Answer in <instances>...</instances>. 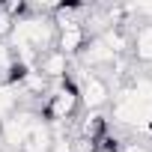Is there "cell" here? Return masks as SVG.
Here are the masks:
<instances>
[{"label":"cell","instance_id":"obj_1","mask_svg":"<svg viewBox=\"0 0 152 152\" xmlns=\"http://www.w3.org/2000/svg\"><path fill=\"white\" fill-rule=\"evenodd\" d=\"M78 110H81V99H78V90H75V84L69 78L51 84L45 102L39 104V116L48 125H66Z\"/></svg>","mask_w":152,"mask_h":152},{"label":"cell","instance_id":"obj_2","mask_svg":"<svg viewBox=\"0 0 152 152\" xmlns=\"http://www.w3.org/2000/svg\"><path fill=\"white\" fill-rule=\"evenodd\" d=\"M36 72L42 75V78H48L51 84H57V81H66V78H69L72 60H69L66 54H60L57 48H51V51L39 54V60H36Z\"/></svg>","mask_w":152,"mask_h":152},{"label":"cell","instance_id":"obj_3","mask_svg":"<svg viewBox=\"0 0 152 152\" xmlns=\"http://www.w3.org/2000/svg\"><path fill=\"white\" fill-rule=\"evenodd\" d=\"M131 60L140 66H152V24H137L131 30Z\"/></svg>","mask_w":152,"mask_h":152},{"label":"cell","instance_id":"obj_4","mask_svg":"<svg viewBox=\"0 0 152 152\" xmlns=\"http://www.w3.org/2000/svg\"><path fill=\"white\" fill-rule=\"evenodd\" d=\"M51 146H54V128L48 122H39L30 131V137L24 140L21 152H51Z\"/></svg>","mask_w":152,"mask_h":152},{"label":"cell","instance_id":"obj_5","mask_svg":"<svg viewBox=\"0 0 152 152\" xmlns=\"http://www.w3.org/2000/svg\"><path fill=\"white\" fill-rule=\"evenodd\" d=\"M12 27H15V18L3 9V3H0V42H6V39H9Z\"/></svg>","mask_w":152,"mask_h":152},{"label":"cell","instance_id":"obj_6","mask_svg":"<svg viewBox=\"0 0 152 152\" xmlns=\"http://www.w3.org/2000/svg\"><path fill=\"white\" fill-rule=\"evenodd\" d=\"M149 78H152V72H149Z\"/></svg>","mask_w":152,"mask_h":152}]
</instances>
